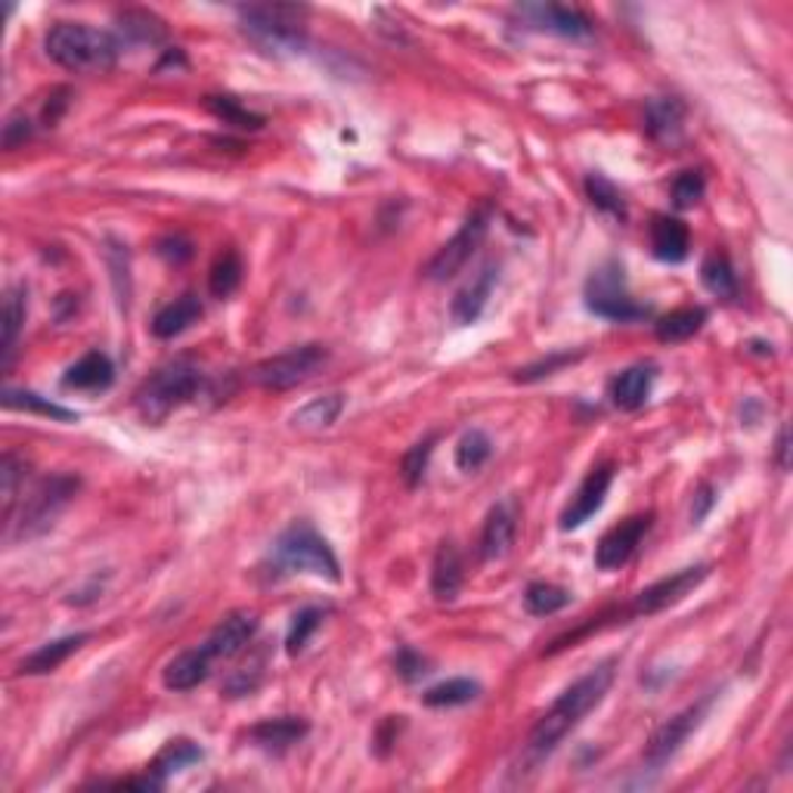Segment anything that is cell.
Masks as SVG:
<instances>
[{"mask_svg": "<svg viewBox=\"0 0 793 793\" xmlns=\"http://www.w3.org/2000/svg\"><path fill=\"white\" fill-rule=\"evenodd\" d=\"M341 413H345V394H326V397H317L301 406L291 416V425L301 432H323V428H333Z\"/></svg>", "mask_w": 793, "mask_h": 793, "instance_id": "obj_29", "label": "cell"}, {"mask_svg": "<svg viewBox=\"0 0 793 793\" xmlns=\"http://www.w3.org/2000/svg\"><path fill=\"white\" fill-rule=\"evenodd\" d=\"M710 701H713V697L685 707L682 713H676L673 720H666L664 725L651 735L648 747H645V765H648V769H664V765L682 751V744L688 741V735H692L694 728L701 725V720H704Z\"/></svg>", "mask_w": 793, "mask_h": 793, "instance_id": "obj_11", "label": "cell"}, {"mask_svg": "<svg viewBox=\"0 0 793 793\" xmlns=\"http://www.w3.org/2000/svg\"><path fill=\"white\" fill-rule=\"evenodd\" d=\"M43 50L57 66L78 75H100L116 69L121 41L109 31L90 29L85 22H59L47 31Z\"/></svg>", "mask_w": 793, "mask_h": 793, "instance_id": "obj_2", "label": "cell"}, {"mask_svg": "<svg viewBox=\"0 0 793 793\" xmlns=\"http://www.w3.org/2000/svg\"><path fill=\"white\" fill-rule=\"evenodd\" d=\"M651 518H654V515L648 512V515H633V518L614 524V527L598 539V546H595V567H598V571H621L623 564L633 558L635 548L645 539V534H648Z\"/></svg>", "mask_w": 793, "mask_h": 793, "instance_id": "obj_12", "label": "cell"}, {"mask_svg": "<svg viewBox=\"0 0 793 793\" xmlns=\"http://www.w3.org/2000/svg\"><path fill=\"white\" fill-rule=\"evenodd\" d=\"M202 760V751L192 744V741H171L165 751L152 760V765H149V775L159 781V784H165V779L171 775V772H180V769H187V765L199 763Z\"/></svg>", "mask_w": 793, "mask_h": 793, "instance_id": "obj_31", "label": "cell"}, {"mask_svg": "<svg viewBox=\"0 0 793 793\" xmlns=\"http://www.w3.org/2000/svg\"><path fill=\"white\" fill-rule=\"evenodd\" d=\"M704 192H707V180H704L701 171H682L673 180V202H676V208H692V205L704 199Z\"/></svg>", "mask_w": 793, "mask_h": 793, "instance_id": "obj_43", "label": "cell"}, {"mask_svg": "<svg viewBox=\"0 0 793 793\" xmlns=\"http://www.w3.org/2000/svg\"><path fill=\"white\" fill-rule=\"evenodd\" d=\"M274 571L279 574H314L338 583L341 579V564L335 558L333 546L310 527V524H291L286 534H279L270 552Z\"/></svg>", "mask_w": 793, "mask_h": 793, "instance_id": "obj_4", "label": "cell"}, {"mask_svg": "<svg viewBox=\"0 0 793 793\" xmlns=\"http://www.w3.org/2000/svg\"><path fill=\"white\" fill-rule=\"evenodd\" d=\"M515 536H518V512L515 503H496L490 508V515L484 521V531H480V555L484 562H499L505 558L512 546H515Z\"/></svg>", "mask_w": 793, "mask_h": 793, "instance_id": "obj_16", "label": "cell"}, {"mask_svg": "<svg viewBox=\"0 0 793 793\" xmlns=\"http://www.w3.org/2000/svg\"><path fill=\"white\" fill-rule=\"evenodd\" d=\"M701 279L720 298H735L737 295V276L732 270V260L725 258V255H710L704 260V267H701Z\"/></svg>", "mask_w": 793, "mask_h": 793, "instance_id": "obj_37", "label": "cell"}, {"mask_svg": "<svg viewBox=\"0 0 793 793\" xmlns=\"http://www.w3.org/2000/svg\"><path fill=\"white\" fill-rule=\"evenodd\" d=\"M586 307L595 317L611 319V323H635L648 317V307L635 301L626 289V276L617 260H607L598 270H592L586 282Z\"/></svg>", "mask_w": 793, "mask_h": 793, "instance_id": "obj_7", "label": "cell"}, {"mask_svg": "<svg viewBox=\"0 0 793 793\" xmlns=\"http://www.w3.org/2000/svg\"><path fill=\"white\" fill-rule=\"evenodd\" d=\"M692 248V232L678 220V217H654L651 224V251L654 258H661L664 264H682L688 258Z\"/></svg>", "mask_w": 793, "mask_h": 793, "instance_id": "obj_19", "label": "cell"}, {"mask_svg": "<svg viewBox=\"0 0 793 793\" xmlns=\"http://www.w3.org/2000/svg\"><path fill=\"white\" fill-rule=\"evenodd\" d=\"M614 664H617V661H605V664L589 670L586 676L577 678V682L539 716L534 732L527 737V756H531L534 763H543L546 756L558 751L564 737L571 735L579 722L586 720L592 710L605 701L607 688H611V682H614Z\"/></svg>", "mask_w": 793, "mask_h": 793, "instance_id": "obj_1", "label": "cell"}, {"mask_svg": "<svg viewBox=\"0 0 793 793\" xmlns=\"http://www.w3.org/2000/svg\"><path fill=\"white\" fill-rule=\"evenodd\" d=\"M69 97H72V93H69L66 87H57V90L47 97V106H43V125H47V128H53L59 118H62V112L69 109Z\"/></svg>", "mask_w": 793, "mask_h": 793, "instance_id": "obj_46", "label": "cell"}, {"mask_svg": "<svg viewBox=\"0 0 793 793\" xmlns=\"http://www.w3.org/2000/svg\"><path fill=\"white\" fill-rule=\"evenodd\" d=\"M31 133H34V128H31V121L26 118V112H13V116L7 118V125H3V149L13 152L16 146H22L26 140H31Z\"/></svg>", "mask_w": 793, "mask_h": 793, "instance_id": "obj_44", "label": "cell"}, {"mask_svg": "<svg viewBox=\"0 0 793 793\" xmlns=\"http://www.w3.org/2000/svg\"><path fill=\"white\" fill-rule=\"evenodd\" d=\"M255 635H258V614L255 611H232L217 623L215 633L208 635L202 648L208 651L211 661H230L255 642Z\"/></svg>", "mask_w": 793, "mask_h": 793, "instance_id": "obj_14", "label": "cell"}, {"mask_svg": "<svg viewBox=\"0 0 793 793\" xmlns=\"http://www.w3.org/2000/svg\"><path fill=\"white\" fill-rule=\"evenodd\" d=\"M211 664L215 661L208 657V651L189 648L184 654H177L171 664L165 666L161 682H165L168 692H192V688H199L205 678L211 676Z\"/></svg>", "mask_w": 793, "mask_h": 793, "instance_id": "obj_18", "label": "cell"}, {"mask_svg": "<svg viewBox=\"0 0 793 793\" xmlns=\"http://www.w3.org/2000/svg\"><path fill=\"white\" fill-rule=\"evenodd\" d=\"M307 7L295 3H251L239 7V22L248 41L258 43L264 53H301L307 47L304 31Z\"/></svg>", "mask_w": 793, "mask_h": 793, "instance_id": "obj_3", "label": "cell"}, {"mask_svg": "<svg viewBox=\"0 0 793 793\" xmlns=\"http://www.w3.org/2000/svg\"><path fill=\"white\" fill-rule=\"evenodd\" d=\"M707 323V310L704 307H678L670 310L666 317L657 319V338L666 345H678V341H688L692 335H697Z\"/></svg>", "mask_w": 793, "mask_h": 793, "instance_id": "obj_28", "label": "cell"}, {"mask_svg": "<svg viewBox=\"0 0 793 793\" xmlns=\"http://www.w3.org/2000/svg\"><path fill=\"white\" fill-rule=\"evenodd\" d=\"M490 217H493L490 205H480V208H475L472 215L465 217L462 230L449 239L447 246L437 248V255L428 260L425 276H428L432 282H447V279H453V276L459 274L462 267L475 258L477 246L484 242V236H487V230H490Z\"/></svg>", "mask_w": 793, "mask_h": 793, "instance_id": "obj_9", "label": "cell"}, {"mask_svg": "<svg viewBox=\"0 0 793 793\" xmlns=\"http://www.w3.org/2000/svg\"><path fill=\"white\" fill-rule=\"evenodd\" d=\"M118 26H121L125 38L137 43H159L168 38L165 22L156 13H149V10H125V13L118 16Z\"/></svg>", "mask_w": 793, "mask_h": 793, "instance_id": "obj_32", "label": "cell"}, {"mask_svg": "<svg viewBox=\"0 0 793 793\" xmlns=\"http://www.w3.org/2000/svg\"><path fill=\"white\" fill-rule=\"evenodd\" d=\"M326 363H329V350H326V347L301 345V347H291V350H286V354H276V357H267L264 363H258L255 373H251V378L258 381L260 388L267 390H289L304 385V381H310Z\"/></svg>", "mask_w": 793, "mask_h": 793, "instance_id": "obj_8", "label": "cell"}, {"mask_svg": "<svg viewBox=\"0 0 793 793\" xmlns=\"http://www.w3.org/2000/svg\"><path fill=\"white\" fill-rule=\"evenodd\" d=\"M199 319H202V301L187 291V295H180L177 301L165 304L159 314H156V319H152V335L168 341V338H177V335L192 329Z\"/></svg>", "mask_w": 793, "mask_h": 793, "instance_id": "obj_23", "label": "cell"}, {"mask_svg": "<svg viewBox=\"0 0 793 793\" xmlns=\"http://www.w3.org/2000/svg\"><path fill=\"white\" fill-rule=\"evenodd\" d=\"M159 255L174 260V264H180V260H187L192 255V246H189L187 239H180V236H168V239L159 242Z\"/></svg>", "mask_w": 793, "mask_h": 793, "instance_id": "obj_48", "label": "cell"}, {"mask_svg": "<svg viewBox=\"0 0 793 793\" xmlns=\"http://www.w3.org/2000/svg\"><path fill=\"white\" fill-rule=\"evenodd\" d=\"M586 192H589V202L605 211V215L617 217V220H626V202H623V192L611 180H605L602 174H589L586 177Z\"/></svg>", "mask_w": 793, "mask_h": 793, "instance_id": "obj_38", "label": "cell"}, {"mask_svg": "<svg viewBox=\"0 0 793 793\" xmlns=\"http://www.w3.org/2000/svg\"><path fill=\"white\" fill-rule=\"evenodd\" d=\"M205 106H208L211 116L220 118L224 125H232V128L258 130L260 125H264V118L255 116V112H248L246 106H239V100H232V97H208Z\"/></svg>", "mask_w": 793, "mask_h": 793, "instance_id": "obj_40", "label": "cell"}, {"mask_svg": "<svg viewBox=\"0 0 793 793\" xmlns=\"http://www.w3.org/2000/svg\"><path fill=\"white\" fill-rule=\"evenodd\" d=\"M567 605H571V592L555 586V583H531L527 592H524V607L534 617H552V614H558Z\"/></svg>", "mask_w": 793, "mask_h": 793, "instance_id": "obj_34", "label": "cell"}, {"mask_svg": "<svg viewBox=\"0 0 793 793\" xmlns=\"http://www.w3.org/2000/svg\"><path fill=\"white\" fill-rule=\"evenodd\" d=\"M307 735V722L298 716H279V720L258 722L255 728H248V741L267 753H286Z\"/></svg>", "mask_w": 793, "mask_h": 793, "instance_id": "obj_20", "label": "cell"}, {"mask_svg": "<svg viewBox=\"0 0 793 793\" xmlns=\"http://www.w3.org/2000/svg\"><path fill=\"white\" fill-rule=\"evenodd\" d=\"M202 388V373L189 363H171L159 369L152 378H146V385L137 390V413L146 422H161L174 409L189 404Z\"/></svg>", "mask_w": 793, "mask_h": 793, "instance_id": "obj_5", "label": "cell"}, {"mask_svg": "<svg viewBox=\"0 0 793 793\" xmlns=\"http://www.w3.org/2000/svg\"><path fill=\"white\" fill-rule=\"evenodd\" d=\"M26 480V462L16 459L13 453H7L0 459V503H3V524H10L16 508V496H19V487Z\"/></svg>", "mask_w": 793, "mask_h": 793, "instance_id": "obj_36", "label": "cell"}, {"mask_svg": "<svg viewBox=\"0 0 793 793\" xmlns=\"http://www.w3.org/2000/svg\"><path fill=\"white\" fill-rule=\"evenodd\" d=\"M116 378V366L102 354V350H90L81 360L72 363L62 376V388L69 390H106Z\"/></svg>", "mask_w": 793, "mask_h": 793, "instance_id": "obj_22", "label": "cell"}, {"mask_svg": "<svg viewBox=\"0 0 793 793\" xmlns=\"http://www.w3.org/2000/svg\"><path fill=\"white\" fill-rule=\"evenodd\" d=\"M87 638H90L87 633H75V635H66V638H57V642H47V645H41L38 651H31L29 657L19 664V673H22V676H43V673H53V670H59V666L72 657L75 651L85 645Z\"/></svg>", "mask_w": 793, "mask_h": 793, "instance_id": "obj_25", "label": "cell"}, {"mask_svg": "<svg viewBox=\"0 0 793 793\" xmlns=\"http://www.w3.org/2000/svg\"><path fill=\"white\" fill-rule=\"evenodd\" d=\"M477 694H480V685L475 678H447V682L428 688L422 701L428 707H462V704H472Z\"/></svg>", "mask_w": 793, "mask_h": 793, "instance_id": "obj_33", "label": "cell"}, {"mask_svg": "<svg viewBox=\"0 0 793 793\" xmlns=\"http://www.w3.org/2000/svg\"><path fill=\"white\" fill-rule=\"evenodd\" d=\"M496 276H499L496 264H487V267L480 270V276L472 279V282H468L465 289H459V295L453 298V319H456L459 326H472V323L480 319L484 307H487V301H490Z\"/></svg>", "mask_w": 793, "mask_h": 793, "instance_id": "obj_21", "label": "cell"}, {"mask_svg": "<svg viewBox=\"0 0 793 793\" xmlns=\"http://www.w3.org/2000/svg\"><path fill=\"white\" fill-rule=\"evenodd\" d=\"M242 276H246V267H242V258L236 248H224L220 255L211 264L208 270V291L215 298H230L232 291L242 286Z\"/></svg>", "mask_w": 793, "mask_h": 793, "instance_id": "obj_30", "label": "cell"}, {"mask_svg": "<svg viewBox=\"0 0 793 793\" xmlns=\"http://www.w3.org/2000/svg\"><path fill=\"white\" fill-rule=\"evenodd\" d=\"M651 385H654V369L651 366H630V369H623L621 376L614 378V385H611V400H614V406L617 409H623V413H635V409H642L645 406V400L651 397Z\"/></svg>", "mask_w": 793, "mask_h": 793, "instance_id": "obj_24", "label": "cell"}, {"mask_svg": "<svg viewBox=\"0 0 793 793\" xmlns=\"http://www.w3.org/2000/svg\"><path fill=\"white\" fill-rule=\"evenodd\" d=\"M323 617H326V611H323V607H304V611H298V614H295V623H291L289 638H286V651H289L291 657H295V654H301L304 645L310 642V635L319 630Z\"/></svg>", "mask_w": 793, "mask_h": 793, "instance_id": "obj_41", "label": "cell"}, {"mask_svg": "<svg viewBox=\"0 0 793 793\" xmlns=\"http://www.w3.org/2000/svg\"><path fill=\"white\" fill-rule=\"evenodd\" d=\"M564 363H574V357H571V354H558V357H548V360L536 363V366H527L524 373H518V381H534V378L548 376L552 369H558Z\"/></svg>", "mask_w": 793, "mask_h": 793, "instance_id": "obj_47", "label": "cell"}, {"mask_svg": "<svg viewBox=\"0 0 793 793\" xmlns=\"http://www.w3.org/2000/svg\"><path fill=\"white\" fill-rule=\"evenodd\" d=\"M645 125L654 140L676 143L685 128V106L676 97H657L645 106Z\"/></svg>", "mask_w": 793, "mask_h": 793, "instance_id": "obj_26", "label": "cell"}, {"mask_svg": "<svg viewBox=\"0 0 793 793\" xmlns=\"http://www.w3.org/2000/svg\"><path fill=\"white\" fill-rule=\"evenodd\" d=\"M3 406L7 409H22V413H41V416L57 418V422H78V413L66 409V406L50 404V400H43L41 394H31V390L7 388L3 390Z\"/></svg>", "mask_w": 793, "mask_h": 793, "instance_id": "obj_35", "label": "cell"}, {"mask_svg": "<svg viewBox=\"0 0 793 793\" xmlns=\"http://www.w3.org/2000/svg\"><path fill=\"white\" fill-rule=\"evenodd\" d=\"M493 456V440L480 428H472V432L462 434L459 447H456V465L462 472H477L484 462Z\"/></svg>", "mask_w": 793, "mask_h": 793, "instance_id": "obj_39", "label": "cell"}, {"mask_svg": "<svg viewBox=\"0 0 793 793\" xmlns=\"http://www.w3.org/2000/svg\"><path fill=\"white\" fill-rule=\"evenodd\" d=\"M710 574V564H694V567H685L678 571L673 577L657 579L651 583L648 589H642L635 595V602L626 607L630 617H651V614H661L666 607L678 605L685 595H692Z\"/></svg>", "mask_w": 793, "mask_h": 793, "instance_id": "obj_10", "label": "cell"}, {"mask_svg": "<svg viewBox=\"0 0 793 793\" xmlns=\"http://www.w3.org/2000/svg\"><path fill=\"white\" fill-rule=\"evenodd\" d=\"M518 16L531 29L548 31V34H562V38H589L592 22L574 7L562 3H524L518 7Z\"/></svg>", "mask_w": 793, "mask_h": 793, "instance_id": "obj_15", "label": "cell"}, {"mask_svg": "<svg viewBox=\"0 0 793 793\" xmlns=\"http://www.w3.org/2000/svg\"><path fill=\"white\" fill-rule=\"evenodd\" d=\"M611 484H614V465H611V462L595 465L589 475L583 477L579 490L574 493V499H571L567 508L562 512V531H577V527H583V524L605 505Z\"/></svg>", "mask_w": 793, "mask_h": 793, "instance_id": "obj_13", "label": "cell"}, {"mask_svg": "<svg viewBox=\"0 0 793 793\" xmlns=\"http://www.w3.org/2000/svg\"><path fill=\"white\" fill-rule=\"evenodd\" d=\"M26 317H29V289L13 286L0 307V369H10V363H13L16 341L26 326Z\"/></svg>", "mask_w": 793, "mask_h": 793, "instance_id": "obj_17", "label": "cell"}, {"mask_svg": "<svg viewBox=\"0 0 793 793\" xmlns=\"http://www.w3.org/2000/svg\"><path fill=\"white\" fill-rule=\"evenodd\" d=\"M425 657L422 654H416L413 648H400V654H397V673L406 678V682H416V678H422L428 670H425Z\"/></svg>", "mask_w": 793, "mask_h": 793, "instance_id": "obj_45", "label": "cell"}, {"mask_svg": "<svg viewBox=\"0 0 793 793\" xmlns=\"http://www.w3.org/2000/svg\"><path fill=\"white\" fill-rule=\"evenodd\" d=\"M78 477L72 475H53L41 480L34 490L26 496L19 521H13L7 527V539H31V536L47 534L57 518L62 515V508L72 503V496L78 493Z\"/></svg>", "mask_w": 793, "mask_h": 793, "instance_id": "obj_6", "label": "cell"}, {"mask_svg": "<svg viewBox=\"0 0 793 793\" xmlns=\"http://www.w3.org/2000/svg\"><path fill=\"white\" fill-rule=\"evenodd\" d=\"M462 579H465V571H462L459 548L453 546V543H440L432 564L434 598H437V602H453V598L459 595Z\"/></svg>", "mask_w": 793, "mask_h": 793, "instance_id": "obj_27", "label": "cell"}, {"mask_svg": "<svg viewBox=\"0 0 793 793\" xmlns=\"http://www.w3.org/2000/svg\"><path fill=\"white\" fill-rule=\"evenodd\" d=\"M434 440L437 437H425V440H418L416 447L406 449L404 462H400V475H404L406 487H416L418 480L425 477V468H428V459L434 453Z\"/></svg>", "mask_w": 793, "mask_h": 793, "instance_id": "obj_42", "label": "cell"}, {"mask_svg": "<svg viewBox=\"0 0 793 793\" xmlns=\"http://www.w3.org/2000/svg\"><path fill=\"white\" fill-rule=\"evenodd\" d=\"M779 465L781 468H787L791 465V459H787V453H791V432L787 428H781V434H779Z\"/></svg>", "mask_w": 793, "mask_h": 793, "instance_id": "obj_49", "label": "cell"}]
</instances>
